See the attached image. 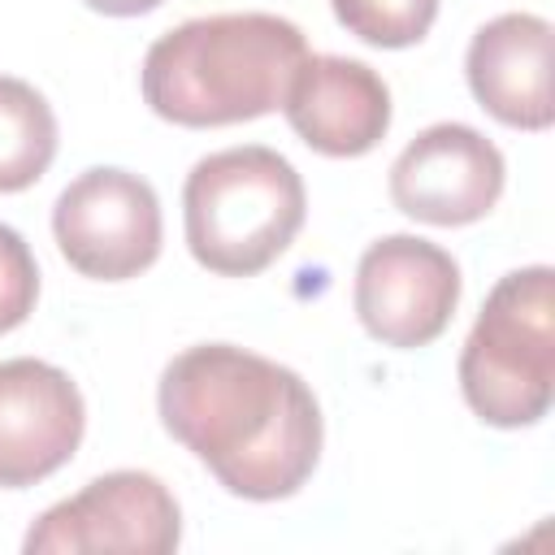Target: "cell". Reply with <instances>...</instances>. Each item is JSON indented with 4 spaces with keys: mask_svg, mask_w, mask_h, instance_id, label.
I'll return each mask as SVG.
<instances>
[{
    "mask_svg": "<svg viewBox=\"0 0 555 555\" xmlns=\"http://www.w3.org/2000/svg\"><path fill=\"white\" fill-rule=\"evenodd\" d=\"M39 299V264L26 238L0 221V334L17 330Z\"/></svg>",
    "mask_w": 555,
    "mask_h": 555,
    "instance_id": "5bb4252c",
    "label": "cell"
},
{
    "mask_svg": "<svg viewBox=\"0 0 555 555\" xmlns=\"http://www.w3.org/2000/svg\"><path fill=\"white\" fill-rule=\"evenodd\" d=\"M351 304L369 338L395 351L429 347L455 317L460 264L429 238L386 234L356 264Z\"/></svg>",
    "mask_w": 555,
    "mask_h": 555,
    "instance_id": "8992f818",
    "label": "cell"
},
{
    "mask_svg": "<svg viewBox=\"0 0 555 555\" xmlns=\"http://www.w3.org/2000/svg\"><path fill=\"white\" fill-rule=\"evenodd\" d=\"M503 152L464 121L425 126L390 165V199L425 225H473L503 195Z\"/></svg>",
    "mask_w": 555,
    "mask_h": 555,
    "instance_id": "ba28073f",
    "label": "cell"
},
{
    "mask_svg": "<svg viewBox=\"0 0 555 555\" xmlns=\"http://www.w3.org/2000/svg\"><path fill=\"white\" fill-rule=\"evenodd\" d=\"M87 403L65 369L17 356L0 360V486L26 490L65 468L82 442Z\"/></svg>",
    "mask_w": 555,
    "mask_h": 555,
    "instance_id": "9c48e42d",
    "label": "cell"
},
{
    "mask_svg": "<svg viewBox=\"0 0 555 555\" xmlns=\"http://www.w3.org/2000/svg\"><path fill=\"white\" fill-rule=\"evenodd\" d=\"M156 412L230 494L291 499L317 468L325 421L312 386L247 347L199 343L178 351L156 386Z\"/></svg>",
    "mask_w": 555,
    "mask_h": 555,
    "instance_id": "6da1fadb",
    "label": "cell"
},
{
    "mask_svg": "<svg viewBox=\"0 0 555 555\" xmlns=\"http://www.w3.org/2000/svg\"><path fill=\"white\" fill-rule=\"evenodd\" d=\"M304 212V178L264 143L195 160L182 186L186 247L217 278H256L269 269L295 243Z\"/></svg>",
    "mask_w": 555,
    "mask_h": 555,
    "instance_id": "3957f363",
    "label": "cell"
},
{
    "mask_svg": "<svg viewBox=\"0 0 555 555\" xmlns=\"http://www.w3.org/2000/svg\"><path fill=\"white\" fill-rule=\"evenodd\" d=\"M182 542V507L169 486L139 468H117L87 481L78 494L52 503L26 533L30 555H82V551H134L165 555Z\"/></svg>",
    "mask_w": 555,
    "mask_h": 555,
    "instance_id": "52a82bcc",
    "label": "cell"
},
{
    "mask_svg": "<svg viewBox=\"0 0 555 555\" xmlns=\"http://www.w3.org/2000/svg\"><path fill=\"white\" fill-rule=\"evenodd\" d=\"M460 390L494 429L538 425L555 399V273L525 264L494 282L460 351Z\"/></svg>",
    "mask_w": 555,
    "mask_h": 555,
    "instance_id": "277c9868",
    "label": "cell"
},
{
    "mask_svg": "<svg viewBox=\"0 0 555 555\" xmlns=\"http://www.w3.org/2000/svg\"><path fill=\"white\" fill-rule=\"evenodd\" d=\"M56 156V113L22 78L0 74V195L35 186Z\"/></svg>",
    "mask_w": 555,
    "mask_h": 555,
    "instance_id": "7c38bea8",
    "label": "cell"
},
{
    "mask_svg": "<svg viewBox=\"0 0 555 555\" xmlns=\"http://www.w3.org/2000/svg\"><path fill=\"white\" fill-rule=\"evenodd\" d=\"M473 100L503 126L546 130L551 104V22L538 13H503L486 22L464 56Z\"/></svg>",
    "mask_w": 555,
    "mask_h": 555,
    "instance_id": "8fae6325",
    "label": "cell"
},
{
    "mask_svg": "<svg viewBox=\"0 0 555 555\" xmlns=\"http://www.w3.org/2000/svg\"><path fill=\"white\" fill-rule=\"evenodd\" d=\"M61 256L95 282H126L160 256V199L147 178L113 165L82 169L52 204Z\"/></svg>",
    "mask_w": 555,
    "mask_h": 555,
    "instance_id": "5b68a950",
    "label": "cell"
},
{
    "mask_svg": "<svg viewBox=\"0 0 555 555\" xmlns=\"http://www.w3.org/2000/svg\"><path fill=\"white\" fill-rule=\"evenodd\" d=\"M308 39L278 13H212L165 30L143 56V104L173 126H238L282 108Z\"/></svg>",
    "mask_w": 555,
    "mask_h": 555,
    "instance_id": "7a4b0ae2",
    "label": "cell"
},
{
    "mask_svg": "<svg viewBox=\"0 0 555 555\" xmlns=\"http://www.w3.org/2000/svg\"><path fill=\"white\" fill-rule=\"evenodd\" d=\"M338 26L373 48H412L429 35L438 0H330Z\"/></svg>",
    "mask_w": 555,
    "mask_h": 555,
    "instance_id": "4fadbf2b",
    "label": "cell"
},
{
    "mask_svg": "<svg viewBox=\"0 0 555 555\" xmlns=\"http://www.w3.org/2000/svg\"><path fill=\"white\" fill-rule=\"evenodd\" d=\"M82 4L95 9V13H104V17H139V13H152L165 0H82Z\"/></svg>",
    "mask_w": 555,
    "mask_h": 555,
    "instance_id": "9a60e30c",
    "label": "cell"
},
{
    "mask_svg": "<svg viewBox=\"0 0 555 555\" xmlns=\"http://www.w3.org/2000/svg\"><path fill=\"white\" fill-rule=\"evenodd\" d=\"M282 113L291 130L321 156H364L390 130V87L351 56H304Z\"/></svg>",
    "mask_w": 555,
    "mask_h": 555,
    "instance_id": "30bf717a",
    "label": "cell"
}]
</instances>
